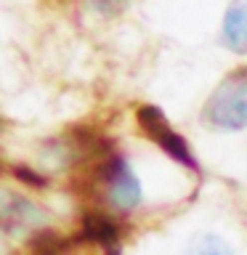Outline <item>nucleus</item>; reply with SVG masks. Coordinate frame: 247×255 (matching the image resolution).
<instances>
[{"mask_svg": "<svg viewBox=\"0 0 247 255\" xmlns=\"http://www.w3.org/2000/svg\"><path fill=\"white\" fill-rule=\"evenodd\" d=\"M202 117L218 130H239L247 125V69L229 75L215 88L205 104Z\"/></svg>", "mask_w": 247, "mask_h": 255, "instance_id": "nucleus-1", "label": "nucleus"}, {"mask_svg": "<svg viewBox=\"0 0 247 255\" xmlns=\"http://www.w3.org/2000/svg\"><path fill=\"white\" fill-rule=\"evenodd\" d=\"M138 120H141L143 130H146L151 138H154L159 146L167 151V154H173L175 159H181V162H191V157H189V151H186V143H183L178 135L170 130V125L165 123V117L159 115V109L143 107L138 112Z\"/></svg>", "mask_w": 247, "mask_h": 255, "instance_id": "nucleus-2", "label": "nucleus"}, {"mask_svg": "<svg viewBox=\"0 0 247 255\" xmlns=\"http://www.w3.org/2000/svg\"><path fill=\"white\" fill-rule=\"evenodd\" d=\"M109 199L120 210H133L141 202V183L130 170V165L115 162L109 167Z\"/></svg>", "mask_w": 247, "mask_h": 255, "instance_id": "nucleus-3", "label": "nucleus"}, {"mask_svg": "<svg viewBox=\"0 0 247 255\" xmlns=\"http://www.w3.org/2000/svg\"><path fill=\"white\" fill-rule=\"evenodd\" d=\"M40 223H43V213H40L29 199L11 197V194L5 197V202H3V226H5L8 234H13V231H27L32 226H40Z\"/></svg>", "mask_w": 247, "mask_h": 255, "instance_id": "nucleus-4", "label": "nucleus"}, {"mask_svg": "<svg viewBox=\"0 0 247 255\" xmlns=\"http://www.w3.org/2000/svg\"><path fill=\"white\" fill-rule=\"evenodd\" d=\"M223 40L237 53H247V0H234L223 19Z\"/></svg>", "mask_w": 247, "mask_h": 255, "instance_id": "nucleus-5", "label": "nucleus"}, {"mask_svg": "<svg viewBox=\"0 0 247 255\" xmlns=\"http://www.w3.org/2000/svg\"><path fill=\"white\" fill-rule=\"evenodd\" d=\"M186 255H231V250L226 247V242H221L218 237H199L194 245L189 247Z\"/></svg>", "mask_w": 247, "mask_h": 255, "instance_id": "nucleus-6", "label": "nucleus"}, {"mask_svg": "<svg viewBox=\"0 0 247 255\" xmlns=\"http://www.w3.org/2000/svg\"><path fill=\"white\" fill-rule=\"evenodd\" d=\"M93 8L104 16H115V13H123L127 5L133 3V0H91Z\"/></svg>", "mask_w": 247, "mask_h": 255, "instance_id": "nucleus-7", "label": "nucleus"}, {"mask_svg": "<svg viewBox=\"0 0 247 255\" xmlns=\"http://www.w3.org/2000/svg\"><path fill=\"white\" fill-rule=\"evenodd\" d=\"M88 231H91L93 237H101V239H112V237H115V226H112L107 218H93V221H88Z\"/></svg>", "mask_w": 247, "mask_h": 255, "instance_id": "nucleus-8", "label": "nucleus"}]
</instances>
